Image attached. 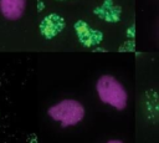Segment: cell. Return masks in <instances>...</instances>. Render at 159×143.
<instances>
[{
  "label": "cell",
  "instance_id": "cell-1",
  "mask_svg": "<svg viewBox=\"0 0 159 143\" xmlns=\"http://www.w3.org/2000/svg\"><path fill=\"white\" fill-rule=\"evenodd\" d=\"M96 91L103 103L109 104L118 111H123L127 107V91L114 76H101L96 82Z\"/></svg>",
  "mask_w": 159,
  "mask_h": 143
},
{
  "label": "cell",
  "instance_id": "cell-2",
  "mask_svg": "<svg viewBox=\"0 0 159 143\" xmlns=\"http://www.w3.org/2000/svg\"><path fill=\"white\" fill-rule=\"evenodd\" d=\"M47 114L57 122H61L63 128L72 127L80 123L84 117V107L76 99H62L47 109Z\"/></svg>",
  "mask_w": 159,
  "mask_h": 143
},
{
  "label": "cell",
  "instance_id": "cell-3",
  "mask_svg": "<svg viewBox=\"0 0 159 143\" xmlns=\"http://www.w3.org/2000/svg\"><path fill=\"white\" fill-rule=\"evenodd\" d=\"M26 7V0H0V11L7 20H19Z\"/></svg>",
  "mask_w": 159,
  "mask_h": 143
},
{
  "label": "cell",
  "instance_id": "cell-4",
  "mask_svg": "<svg viewBox=\"0 0 159 143\" xmlns=\"http://www.w3.org/2000/svg\"><path fill=\"white\" fill-rule=\"evenodd\" d=\"M107 143H123V142L119 141V139H111V141H108Z\"/></svg>",
  "mask_w": 159,
  "mask_h": 143
}]
</instances>
